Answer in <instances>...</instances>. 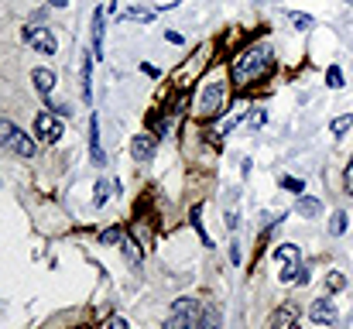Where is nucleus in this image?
I'll return each mask as SVG.
<instances>
[{"label": "nucleus", "instance_id": "1", "mask_svg": "<svg viewBox=\"0 0 353 329\" xmlns=\"http://www.w3.org/2000/svg\"><path fill=\"white\" fill-rule=\"evenodd\" d=\"M271 66H274V55H271L268 41L247 45V48L236 52L234 62H230V79H234V86H254V83H261L271 72Z\"/></svg>", "mask_w": 353, "mask_h": 329}, {"label": "nucleus", "instance_id": "2", "mask_svg": "<svg viewBox=\"0 0 353 329\" xmlns=\"http://www.w3.org/2000/svg\"><path fill=\"white\" fill-rule=\"evenodd\" d=\"M227 100H230V83H227V76L223 72H213L206 83H203V90H199V97H196V117H203V120H213V117H220L223 110H227Z\"/></svg>", "mask_w": 353, "mask_h": 329}, {"label": "nucleus", "instance_id": "3", "mask_svg": "<svg viewBox=\"0 0 353 329\" xmlns=\"http://www.w3.org/2000/svg\"><path fill=\"white\" fill-rule=\"evenodd\" d=\"M274 264H278V278H281L285 285L299 281V275H302L299 243H278V247H274Z\"/></svg>", "mask_w": 353, "mask_h": 329}, {"label": "nucleus", "instance_id": "4", "mask_svg": "<svg viewBox=\"0 0 353 329\" xmlns=\"http://www.w3.org/2000/svg\"><path fill=\"white\" fill-rule=\"evenodd\" d=\"M0 144L10 148V151L21 154V158H34V141H31L14 120H3V117H0Z\"/></svg>", "mask_w": 353, "mask_h": 329}, {"label": "nucleus", "instance_id": "5", "mask_svg": "<svg viewBox=\"0 0 353 329\" xmlns=\"http://www.w3.org/2000/svg\"><path fill=\"white\" fill-rule=\"evenodd\" d=\"M199 319H203V306L196 299H179L165 329H199Z\"/></svg>", "mask_w": 353, "mask_h": 329}, {"label": "nucleus", "instance_id": "6", "mask_svg": "<svg viewBox=\"0 0 353 329\" xmlns=\"http://www.w3.org/2000/svg\"><path fill=\"white\" fill-rule=\"evenodd\" d=\"M34 134L45 137V141H59V137H62V117H59L55 110H41V113L34 117Z\"/></svg>", "mask_w": 353, "mask_h": 329}, {"label": "nucleus", "instance_id": "7", "mask_svg": "<svg viewBox=\"0 0 353 329\" xmlns=\"http://www.w3.org/2000/svg\"><path fill=\"white\" fill-rule=\"evenodd\" d=\"M309 319H312L316 326H336L340 309H336V302H333V299H316V302L309 306Z\"/></svg>", "mask_w": 353, "mask_h": 329}, {"label": "nucleus", "instance_id": "8", "mask_svg": "<svg viewBox=\"0 0 353 329\" xmlns=\"http://www.w3.org/2000/svg\"><path fill=\"white\" fill-rule=\"evenodd\" d=\"M24 41L41 55H55V34L48 28H24Z\"/></svg>", "mask_w": 353, "mask_h": 329}, {"label": "nucleus", "instance_id": "9", "mask_svg": "<svg viewBox=\"0 0 353 329\" xmlns=\"http://www.w3.org/2000/svg\"><path fill=\"white\" fill-rule=\"evenodd\" d=\"M154 148H158V137H154V134H137V137L130 141V154H134V161H148V158L154 154Z\"/></svg>", "mask_w": 353, "mask_h": 329}, {"label": "nucleus", "instance_id": "10", "mask_svg": "<svg viewBox=\"0 0 353 329\" xmlns=\"http://www.w3.org/2000/svg\"><path fill=\"white\" fill-rule=\"evenodd\" d=\"M299 326V312H295V306H281L274 316H271V323L268 329H295Z\"/></svg>", "mask_w": 353, "mask_h": 329}, {"label": "nucleus", "instance_id": "11", "mask_svg": "<svg viewBox=\"0 0 353 329\" xmlns=\"http://www.w3.org/2000/svg\"><path fill=\"white\" fill-rule=\"evenodd\" d=\"M103 17H107V10L97 7L93 10V59H103Z\"/></svg>", "mask_w": 353, "mask_h": 329}, {"label": "nucleus", "instance_id": "12", "mask_svg": "<svg viewBox=\"0 0 353 329\" xmlns=\"http://www.w3.org/2000/svg\"><path fill=\"white\" fill-rule=\"evenodd\" d=\"M90 154H93L97 165L107 161V154H103V148H100V117H90Z\"/></svg>", "mask_w": 353, "mask_h": 329}, {"label": "nucleus", "instance_id": "13", "mask_svg": "<svg viewBox=\"0 0 353 329\" xmlns=\"http://www.w3.org/2000/svg\"><path fill=\"white\" fill-rule=\"evenodd\" d=\"M31 83H34V90H38L41 97H48V93L55 90V72H52V69H34V72H31Z\"/></svg>", "mask_w": 353, "mask_h": 329}, {"label": "nucleus", "instance_id": "14", "mask_svg": "<svg viewBox=\"0 0 353 329\" xmlns=\"http://www.w3.org/2000/svg\"><path fill=\"white\" fill-rule=\"evenodd\" d=\"M199 329H223V316H220V309H216L213 302H206V306H203V319H199Z\"/></svg>", "mask_w": 353, "mask_h": 329}, {"label": "nucleus", "instance_id": "15", "mask_svg": "<svg viewBox=\"0 0 353 329\" xmlns=\"http://www.w3.org/2000/svg\"><path fill=\"white\" fill-rule=\"evenodd\" d=\"M120 250H123V257H127L134 268L141 264V247H137V240H134V237H127V233H123V237H120Z\"/></svg>", "mask_w": 353, "mask_h": 329}, {"label": "nucleus", "instance_id": "16", "mask_svg": "<svg viewBox=\"0 0 353 329\" xmlns=\"http://www.w3.org/2000/svg\"><path fill=\"white\" fill-rule=\"evenodd\" d=\"M110 192H120V182H107V179H100V182H97V196H93V206H103V203L110 199Z\"/></svg>", "mask_w": 353, "mask_h": 329}, {"label": "nucleus", "instance_id": "17", "mask_svg": "<svg viewBox=\"0 0 353 329\" xmlns=\"http://www.w3.org/2000/svg\"><path fill=\"white\" fill-rule=\"evenodd\" d=\"M154 14H158L154 7H127L120 17H123V21H144V24H148V21H154Z\"/></svg>", "mask_w": 353, "mask_h": 329}, {"label": "nucleus", "instance_id": "18", "mask_svg": "<svg viewBox=\"0 0 353 329\" xmlns=\"http://www.w3.org/2000/svg\"><path fill=\"white\" fill-rule=\"evenodd\" d=\"M90 55H93V52H86V59H83V100H86V103L93 100V86H90V83H93V79H90V72H93V59H90Z\"/></svg>", "mask_w": 353, "mask_h": 329}, {"label": "nucleus", "instance_id": "19", "mask_svg": "<svg viewBox=\"0 0 353 329\" xmlns=\"http://www.w3.org/2000/svg\"><path fill=\"white\" fill-rule=\"evenodd\" d=\"M295 210H299L302 217H319V213H323V203H319V199H312V196H302Z\"/></svg>", "mask_w": 353, "mask_h": 329}, {"label": "nucleus", "instance_id": "20", "mask_svg": "<svg viewBox=\"0 0 353 329\" xmlns=\"http://www.w3.org/2000/svg\"><path fill=\"white\" fill-rule=\"evenodd\" d=\"M350 127H353V117H350V113H343V117H336V120L330 123V130H333V137H343V134H347Z\"/></svg>", "mask_w": 353, "mask_h": 329}, {"label": "nucleus", "instance_id": "21", "mask_svg": "<svg viewBox=\"0 0 353 329\" xmlns=\"http://www.w3.org/2000/svg\"><path fill=\"white\" fill-rule=\"evenodd\" d=\"M288 21H292L299 31H309V28H316V21H312L309 14H302V10H292V14H288Z\"/></svg>", "mask_w": 353, "mask_h": 329}, {"label": "nucleus", "instance_id": "22", "mask_svg": "<svg viewBox=\"0 0 353 329\" xmlns=\"http://www.w3.org/2000/svg\"><path fill=\"white\" fill-rule=\"evenodd\" d=\"M326 86H330V90H340V86H343V69H340V66H330V69H326Z\"/></svg>", "mask_w": 353, "mask_h": 329}, {"label": "nucleus", "instance_id": "23", "mask_svg": "<svg viewBox=\"0 0 353 329\" xmlns=\"http://www.w3.org/2000/svg\"><path fill=\"white\" fill-rule=\"evenodd\" d=\"M330 233H333V237L347 233V213H333V219H330Z\"/></svg>", "mask_w": 353, "mask_h": 329}, {"label": "nucleus", "instance_id": "24", "mask_svg": "<svg viewBox=\"0 0 353 329\" xmlns=\"http://www.w3.org/2000/svg\"><path fill=\"white\" fill-rule=\"evenodd\" d=\"M326 285H330V292H340V288H347V278H343V271H333V275L326 278Z\"/></svg>", "mask_w": 353, "mask_h": 329}, {"label": "nucleus", "instance_id": "25", "mask_svg": "<svg viewBox=\"0 0 353 329\" xmlns=\"http://www.w3.org/2000/svg\"><path fill=\"white\" fill-rule=\"evenodd\" d=\"M120 237H123V230L110 226V230H103V237H100V240H103V243H114V240H117V243H120Z\"/></svg>", "mask_w": 353, "mask_h": 329}, {"label": "nucleus", "instance_id": "26", "mask_svg": "<svg viewBox=\"0 0 353 329\" xmlns=\"http://www.w3.org/2000/svg\"><path fill=\"white\" fill-rule=\"evenodd\" d=\"M343 186H347V192L353 196V158H350V165H347V175H343Z\"/></svg>", "mask_w": 353, "mask_h": 329}, {"label": "nucleus", "instance_id": "27", "mask_svg": "<svg viewBox=\"0 0 353 329\" xmlns=\"http://www.w3.org/2000/svg\"><path fill=\"white\" fill-rule=\"evenodd\" d=\"M281 186L292 189V192H302V182H299V179H281Z\"/></svg>", "mask_w": 353, "mask_h": 329}, {"label": "nucleus", "instance_id": "28", "mask_svg": "<svg viewBox=\"0 0 353 329\" xmlns=\"http://www.w3.org/2000/svg\"><path fill=\"white\" fill-rule=\"evenodd\" d=\"M107 329H130V326H127V319H120V316H114V319L107 323Z\"/></svg>", "mask_w": 353, "mask_h": 329}, {"label": "nucleus", "instance_id": "29", "mask_svg": "<svg viewBox=\"0 0 353 329\" xmlns=\"http://www.w3.org/2000/svg\"><path fill=\"white\" fill-rule=\"evenodd\" d=\"M165 41H172V45H182V34H179V31H165Z\"/></svg>", "mask_w": 353, "mask_h": 329}, {"label": "nucleus", "instance_id": "30", "mask_svg": "<svg viewBox=\"0 0 353 329\" xmlns=\"http://www.w3.org/2000/svg\"><path fill=\"white\" fill-rule=\"evenodd\" d=\"M48 3H52V7H65L69 0H48Z\"/></svg>", "mask_w": 353, "mask_h": 329}, {"label": "nucleus", "instance_id": "31", "mask_svg": "<svg viewBox=\"0 0 353 329\" xmlns=\"http://www.w3.org/2000/svg\"><path fill=\"white\" fill-rule=\"evenodd\" d=\"M347 3H350V7H353V0H347Z\"/></svg>", "mask_w": 353, "mask_h": 329}]
</instances>
